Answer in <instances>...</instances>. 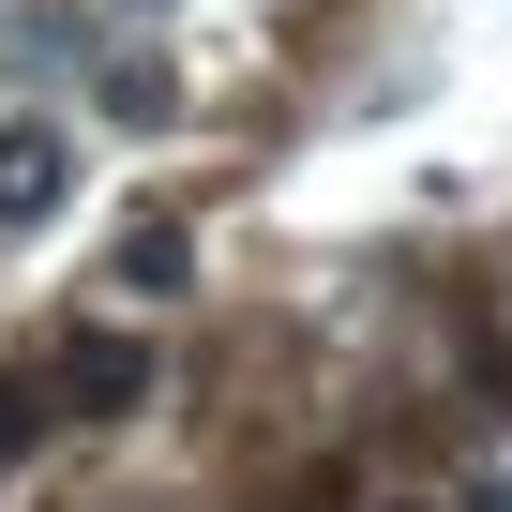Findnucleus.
Masks as SVG:
<instances>
[{"label": "nucleus", "instance_id": "obj_1", "mask_svg": "<svg viewBox=\"0 0 512 512\" xmlns=\"http://www.w3.org/2000/svg\"><path fill=\"white\" fill-rule=\"evenodd\" d=\"M61 392H76V422H121V407H151V347L136 332H76L61 347Z\"/></svg>", "mask_w": 512, "mask_h": 512}, {"label": "nucleus", "instance_id": "obj_2", "mask_svg": "<svg viewBox=\"0 0 512 512\" xmlns=\"http://www.w3.org/2000/svg\"><path fill=\"white\" fill-rule=\"evenodd\" d=\"M61 181H76L61 121H0V226H46V211H61Z\"/></svg>", "mask_w": 512, "mask_h": 512}, {"label": "nucleus", "instance_id": "obj_3", "mask_svg": "<svg viewBox=\"0 0 512 512\" xmlns=\"http://www.w3.org/2000/svg\"><path fill=\"white\" fill-rule=\"evenodd\" d=\"M181 272H196V241H181L166 211H136V226H121V287H151V302H166Z\"/></svg>", "mask_w": 512, "mask_h": 512}, {"label": "nucleus", "instance_id": "obj_4", "mask_svg": "<svg viewBox=\"0 0 512 512\" xmlns=\"http://www.w3.org/2000/svg\"><path fill=\"white\" fill-rule=\"evenodd\" d=\"M166 106H181L166 61H106V121H166Z\"/></svg>", "mask_w": 512, "mask_h": 512}, {"label": "nucleus", "instance_id": "obj_5", "mask_svg": "<svg viewBox=\"0 0 512 512\" xmlns=\"http://www.w3.org/2000/svg\"><path fill=\"white\" fill-rule=\"evenodd\" d=\"M31 437H46V392H31V377H0V467H16Z\"/></svg>", "mask_w": 512, "mask_h": 512}]
</instances>
